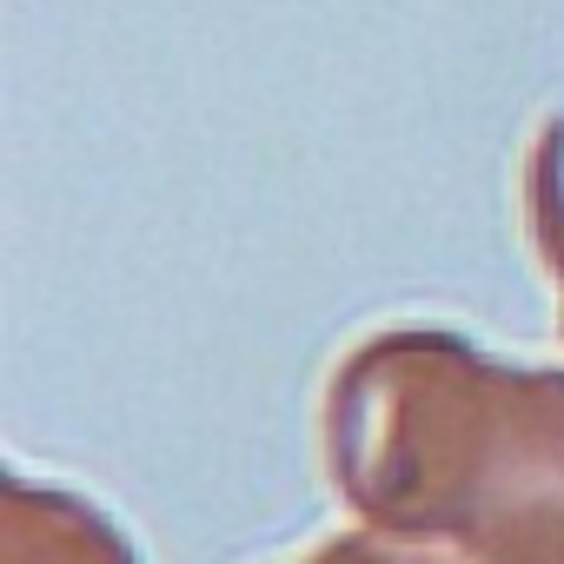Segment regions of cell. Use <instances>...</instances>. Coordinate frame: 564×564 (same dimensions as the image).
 Listing matches in <instances>:
<instances>
[{
    "mask_svg": "<svg viewBox=\"0 0 564 564\" xmlns=\"http://www.w3.org/2000/svg\"><path fill=\"white\" fill-rule=\"evenodd\" d=\"M531 232H538V252L544 265L557 272V286H564V120L544 127L538 140V160H531Z\"/></svg>",
    "mask_w": 564,
    "mask_h": 564,
    "instance_id": "3",
    "label": "cell"
},
{
    "mask_svg": "<svg viewBox=\"0 0 564 564\" xmlns=\"http://www.w3.org/2000/svg\"><path fill=\"white\" fill-rule=\"evenodd\" d=\"M313 564H405V557H386V551H372V544H339V551H326V557H313Z\"/></svg>",
    "mask_w": 564,
    "mask_h": 564,
    "instance_id": "4",
    "label": "cell"
},
{
    "mask_svg": "<svg viewBox=\"0 0 564 564\" xmlns=\"http://www.w3.org/2000/svg\"><path fill=\"white\" fill-rule=\"evenodd\" d=\"M8 511H21V518L34 524L41 551H47V557H34V544L8 524V564H133V557L120 551V538H113L80 498L14 485V491H8Z\"/></svg>",
    "mask_w": 564,
    "mask_h": 564,
    "instance_id": "2",
    "label": "cell"
},
{
    "mask_svg": "<svg viewBox=\"0 0 564 564\" xmlns=\"http://www.w3.org/2000/svg\"><path fill=\"white\" fill-rule=\"evenodd\" d=\"M333 471L392 531L478 538L511 498L564 511V379L505 372L445 333H392L333 386Z\"/></svg>",
    "mask_w": 564,
    "mask_h": 564,
    "instance_id": "1",
    "label": "cell"
}]
</instances>
